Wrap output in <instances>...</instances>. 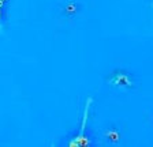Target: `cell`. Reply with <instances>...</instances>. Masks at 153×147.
Returning <instances> with one entry per match:
<instances>
[{
  "mask_svg": "<svg viewBox=\"0 0 153 147\" xmlns=\"http://www.w3.org/2000/svg\"><path fill=\"white\" fill-rule=\"evenodd\" d=\"M109 83L111 85H115V86H131V80L128 79L127 75H124V74H116L114 75L111 80H109Z\"/></svg>",
  "mask_w": 153,
  "mask_h": 147,
  "instance_id": "obj_2",
  "label": "cell"
},
{
  "mask_svg": "<svg viewBox=\"0 0 153 147\" xmlns=\"http://www.w3.org/2000/svg\"><path fill=\"white\" fill-rule=\"evenodd\" d=\"M66 10L68 11V12H74L76 8H75V6H74V4H68V6L66 7Z\"/></svg>",
  "mask_w": 153,
  "mask_h": 147,
  "instance_id": "obj_4",
  "label": "cell"
},
{
  "mask_svg": "<svg viewBox=\"0 0 153 147\" xmlns=\"http://www.w3.org/2000/svg\"><path fill=\"white\" fill-rule=\"evenodd\" d=\"M90 105H92V98H88L85 106V113H83V118H82V125H81V131L75 136V139L70 142V146H88L90 143L88 136H85V128H86V121H88V116H89Z\"/></svg>",
  "mask_w": 153,
  "mask_h": 147,
  "instance_id": "obj_1",
  "label": "cell"
},
{
  "mask_svg": "<svg viewBox=\"0 0 153 147\" xmlns=\"http://www.w3.org/2000/svg\"><path fill=\"white\" fill-rule=\"evenodd\" d=\"M107 136H108L111 140H114V142H118L119 137H120L116 131H108V132H107Z\"/></svg>",
  "mask_w": 153,
  "mask_h": 147,
  "instance_id": "obj_3",
  "label": "cell"
},
{
  "mask_svg": "<svg viewBox=\"0 0 153 147\" xmlns=\"http://www.w3.org/2000/svg\"><path fill=\"white\" fill-rule=\"evenodd\" d=\"M1 15H3V14H1V7H0V22H1Z\"/></svg>",
  "mask_w": 153,
  "mask_h": 147,
  "instance_id": "obj_5",
  "label": "cell"
}]
</instances>
